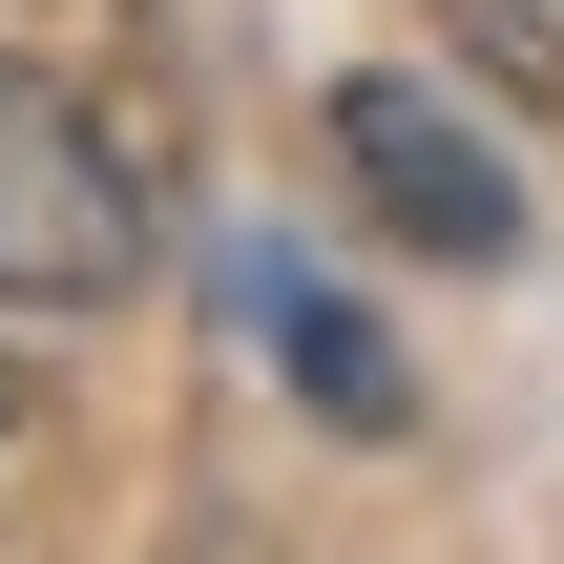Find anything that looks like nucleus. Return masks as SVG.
<instances>
[{"label":"nucleus","instance_id":"3","mask_svg":"<svg viewBox=\"0 0 564 564\" xmlns=\"http://www.w3.org/2000/svg\"><path fill=\"white\" fill-rule=\"evenodd\" d=\"M251 335H272V356H293V398H335L356 440H398V419H419V377L377 356V314H356V293H314L293 251H251Z\"/></svg>","mask_w":564,"mask_h":564},{"label":"nucleus","instance_id":"4","mask_svg":"<svg viewBox=\"0 0 564 564\" xmlns=\"http://www.w3.org/2000/svg\"><path fill=\"white\" fill-rule=\"evenodd\" d=\"M502 21H523V42H544V63H564V0H502Z\"/></svg>","mask_w":564,"mask_h":564},{"label":"nucleus","instance_id":"2","mask_svg":"<svg viewBox=\"0 0 564 564\" xmlns=\"http://www.w3.org/2000/svg\"><path fill=\"white\" fill-rule=\"evenodd\" d=\"M335 167H356V209H377L398 251H440V272H502V251H523V167H502L440 84H398V63L335 84Z\"/></svg>","mask_w":564,"mask_h":564},{"label":"nucleus","instance_id":"1","mask_svg":"<svg viewBox=\"0 0 564 564\" xmlns=\"http://www.w3.org/2000/svg\"><path fill=\"white\" fill-rule=\"evenodd\" d=\"M147 272V167L105 147L84 84L0 63V314H105Z\"/></svg>","mask_w":564,"mask_h":564},{"label":"nucleus","instance_id":"5","mask_svg":"<svg viewBox=\"0 0 564 564\" xmlns=\"http://www.w3.org/2000/svg\"><path fill=\"white\" fill-rule=\"evenodd\" d=\"M0 440H21V398H0Z\"/></svg>","mask_w":564,"mask_h":564}]
</instances>
